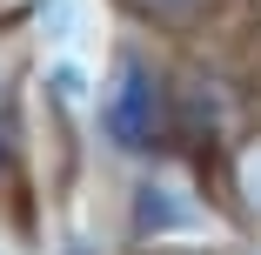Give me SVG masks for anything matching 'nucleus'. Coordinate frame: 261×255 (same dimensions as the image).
I'll return each instance as SVG.
<instances>
[{"label":"nucleus","mask_w":261,"mask_h":255,"mask_svg":"<svg viewBox=\"0 0 261 255\" xmlns=\"http://www.w3.org/2000/svg\"><path fill=\"white\" fill-rule=\"evenodd\" d=\"M87 141L114 168L188 155L181 148V94H174V40H154L141 27H114L108 61H100Z\"/></svg>","instance_id":"1"},{"label":"nucleus","mask_w":261,"mask_h":255,"mask_svg":"<svg viewBox=\"0 0 261 255\" xmlns=\"http://www.w3.org/2000/svg\"><path fill=\"white\" fill-rule=\"evenodd\" d=\"M114 242L121 255H147V248H181V242H221L228 215L215 175L194 155H161V161H134L121 168L114 188Z\"/></svg>","instance_id":"2"},{"label":"nucleus","mask_w":261,"mask_h":255,"mask_svg":"<svg viewBox=\"0 0 261 255\" xmlns=\"http://www.w3.org/2000/svg\"><path fill=\"white\" fill-rule=\"evenodd\" d=\"M40 121H34V47L20 20H0V222L40 242Z\"/></svg>","instance_id":"3"},{"label":"nucleus","mask_w":261,"mask_h":255,"mask_svg":"<svg viewBox=\"0 0 261 255\" xmlns=\"http://www.w3.org/2000/svg\"><path fill=\"white\" fill-rule=\"evenodd\" d=\"M121 14V27H141L154 40H228L241 0H108Z\"/></svg>","instance_id":"4"},{"label":"nucleus","mask_w":261,"mask_h":255,"mask_svg":"<svg viewBox=\"0 0 261 255\" xmlns=\"http://www.w3.org/2000/svg\"><path fill=\"white\" fill-rule=\"evenodd\" d=\"M207 175H215V195H221V215L234 235H261V121L241 128L215 161H207Z\"/></svg>","instance_id":"5"},{"label":"nucleus","mask_w":261,"mask_h":255,"mask_svg":"<svg viewBox=\"0 0 261 255\" xmlns=\"http://www.w3.org/2000/svg\"><path fill=\"white\" fill-rule=\"evenodd\" d=\"M14 20H20L34 54H61V47L87 40V0H20Z\"/></svg>","instance_id":"6"},{"label":"nucleus","mask_w":261,"mask_h":255,"mask_svg":"<svg viewBox=\"0 0 261 255\" xmlns=\"http://www.w3.org/2000/svg\"><path fill=\"white\" fill-rule=\"evenodd\" d=\"M147 255H234L228 242H181V248H147Z\"/></svg>","instance_id":"7"},{"label":"nucleus","mask_w":261,"mask_h":255,"mask_svg":"<svg viewBox=\"0 0 261 255\" xmlns=\"http://www.w3.org/2000/svg\"><path fill=\"white\" fill-rule=\"evenodd\" d=\"M234 255H261V235H234Z\"/></svg>","instance_id":"8"},{"label":"nucleus","mask_w":261,"mask_h":255,"mask_svg":"<svg viewBox=\"0 0 261 255\" xmlns=\"http://www.w3.org/2000/svg\"><path fill=\"white\" fill-rule=\"evenodd\" d=\"M0 255H7V248H0Z\"/></svg>","instance_id":"9"}]
</instances>
